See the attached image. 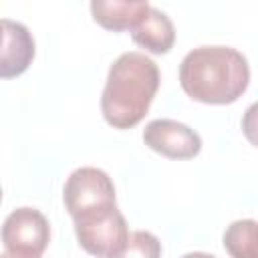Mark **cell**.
<instances>
[{
	"mask_svg": "<svg viewBox=\"0 0 258 258\" xmlns=\"http://www.w3.org/2000/svg\"><path fill=\"white\" fill-rule=\"evenodd\" d=\"M248 83V60L232 46H198L179 64L181 89L194 101L206 105H230L238 101Z\"/></svg>",
	"mask_w": 258,
	"mask_h": 258,
	"instance_id": "obj_1",
	"label": "cell"
},
{
	"mask_svg": "<svg viewBox=\"0 0 258 258\" xmlns=\"http://www.w3.org/2000/svg\"><path fill=\"white\" fill-rule=\"evenodd\" d=\"M157 64L141 52H123L111 64L101 95V113L115 129L135 127L149 111L159 89Z\"/></svg>",
	"mask_w": 258,
	"mask_h": 258,
	"instance_id": "obj_2",
	"label": "cell"
},
{
	"mask_svg": "<svg viewBox=\"0 0 258 258\" xmlns=\"http://www.w3.org/2000/svg\"><path fill=\"white\" fill-rule=\"evenodd\" d=\"M75 234L79 246L97 258H115L129 240L125 216L117 206L77 218Z\"/></svg>",
	"mask_w": 258,
	"mask_h": 258,
	"instance_id": "obj_3",
	"label": "cell"
},
{
	"mask_svg": "<svg viewBox=\"0 0 258 258\" xmlns=\"http://www.w3.org/2000/svg\"><path fill=\"white\" fill-rule=\"evenodd\" d=\"M62 200H64V208L73 220L117 206L115 185H113L111 177L103 169H97V167L75 169L67 177V183L62 189Z\"/></svg>",
	"mask_w": 258,
	"mask_h": 258,
	"instance_id": "obj_4",
	"label": "cell"
},
{
	"mask_svg": "<svg viewBox=\"0 0 258 258\" xmlns=\"http://www.w3.org/2000/svg\"><path fill=\"white\" fill-rule=\"evenodd\" d=\"M50 242V224L34 208H16L2 226L4 250L20 258H40Z\"/></svg>",
	"mask_w": 258,
	"mask_h": 258,
	"instance_id": "obj_5",
	"label": "cell"
},
{
	"mask_svg": "<svg viewBox=\"0 0 258 258\" xmlns=\"http://www.w3.org/2000/svg\"><path fill=\"white\" fill-rule=\"evenodd\" d=\"M143 141L155 153L169 159H191L202 149V137L185 123L153 119L143 129Z\"/></svg>",
	"mask_w": 258,
	"mask_h": 258,
	"instance_id": "obj_6",
	"label": "cell"
},
{
	"mask_svg": "<svg viewBox=\"0 0 258 258\" xmlns=\"http://www.w3.org/2000/svg\"><path fill=\"white\" fill-rule=\"evenodd\" d=\"M34 58V38L30 30L14 20L2 18V60L0 77L12 79L22 75Z\"/></svg>",
	"mask_w": 258,
	"mask_h": 258,
	"instance_id": "obj_7",
	"label": "cell"
},
{
	"mask_svg": "<svg viewBox=\"0 0 258 258\" xmlns=\"http://www.w3.org/2000/svg\"><path fill=\"white\" fill-rule=\"evenodd\" d=\"M151 6L143 0H93L91 14L107 30H133Z\"/></svg>",
	"mask_w": 258,
	"mask_h": 258,
	"instance_id": "obj_8",
	"label": "cell"
},
{
	"mask_svg": "<svg viewBox=\"0 0 258 258\" xmlns=\"http://www.w3.org/2000/svg\"><path fill=\"white\" fill-rule=\"evenodd\" d=\"M131 38L135 44L153 54H165L175 42V28L165 12L151 6L139 20V24L131 30Z\"/></svg>",
	"mask_w": 258,
	"mask_h": 258,
	"instance_id": "obj_9",
	"label": "cell"
},
{
	"mask_svg": "<svg viewBox=\"0 0 258 258\" xmlns=\"http://www.w3.org/2000/svg\"><path fill=\"white\" fill-rule=\"evenodd\" d=\"M224 248L232 258H258V222H232L224 232Z\"/></svg>",
	"mask_w": 258,
	"mask_h": 258,
	"instance_id": "obj_10",
	"label": "cell"
},
{
	"mask_svg": "<svg viewBox=\"0 0 258 258\" xmlns=\"http://www.w3.org/2000/svg\"><path fill=\"white\" fill-rule=\"evenodd\" d=\"M115 258H161V242L147 230H135Z\"/></svg>",
	"mask_w": 258,
	"mask_h": 258,
	"instance_id": "obj_11",
	"label": "cell"
},
{
	"mask_svg": "<svg viewBox=\"0 0 258 258\" xmlns=\"http://www.w3.org/2000/svg\"><path fill=\"white\" fill-rule=\"evenodd\" d=\"M242 133H244V137L254 147H258V101L252 103L244 111V117H242Z\"/></svg>",
	"mask_w": 258,
	"mask_h": 258,
	"instance_id": "obj_12",
	"label": "cell"
},
{
	"mask_svg": "<svg viewBox=\"0 0 258 258\" xmlns=\"http://www.w3.org/2000/svg\"><path fill=\"white\" fill-rule=\"evenodd\" d=\"M181 258H216V256L206 254V252H187V254H183Z\"/></svg>",
	"mask_w": 258,
	"mask_h": 258,
	"instance_id": "obj_13",
	"label": "cell"
},
{
	"mask_svg": "<svg viewBox=\"0 0 258 258\" xmlns=\"http://www.w3.org/2000/svg\"><path fill=\"white\" fill-rule=\"evenodd\" d=\"M0 258H20V256H14V254H10V252H6V250H4V252L0 254Z\"/></svg>",
	"mask_w": 258,
	"mask_h": 258,
	"instance_id": "obj_14",
	"label": "cell"
}]
</instances>
